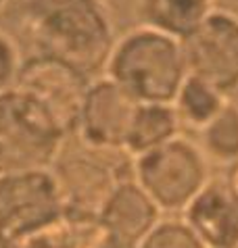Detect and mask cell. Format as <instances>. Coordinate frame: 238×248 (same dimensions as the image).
<instances>
[{
    "mask_svg": "<svg viewBox=\"0 0 238 248\" xmlns=\"http://www.w3.org/2000/svg\"><path fill=\"white\" fill-rule=\"evenodd\" d=\"M107 78L140 105H173L186 79L180 42L151 27H138L115 42Z\"/></svg>",
    "mask_w": 238,
    "mask_h": 248,
    "instance_id": "6da1fadb",
    "label": "cell"
},
{
    "mask_svg": "<svg viewBox=\"0 0 238 248\" xmlns=\"http://www.w3.org/2000/svg\"><path fill=\"white\" fill-rule=\"evenodd\" d=\"M30 38L36 54L59 61L88 79L107 69L115 46L109 17L99 2L30 19Z\"/></svg>",
    "mask_w": 238,
    "mask_h": 248,
    "instance_id": "7a4b0ae2",
    "label": "cell"
},
{
    "mask_svg": "<svg viewBox=\"0 0 238 248\" xmlns=\"http://www.w3.org/2000/svg\"><path fill=\"white\" fill-rule=\"evenodd\" d=\"M67 136L52 115L19 88L0 94V175L51 169Z\"/></svg>",
    "mask_w": 238,
    "mask_h": 248,
    "instance_id": "3957f363",
    "label": "cell"
},
{
    "mask_svg": "<svg viewBox=\"0 0 238 248\" xmlns=\"http://www.w3.org/2000/svg\"><path fill=\"white\" fill-rule=\"evenodd\" d=\"M132 180L161 213H182L209 182L207 158L197 144L176 136L132 158Z\"/></svg>",
    "mask_w": 238,
    "mask_h": 248,
    "instance_id": "277c9868",
    "label": "cell"
},
{
    "mask_svg": "<svg viewBox=\"0 0 238 248\" xmlns=\"http://www.w3.org/2000/svg\"><path fill=\"white\" fill-rule=\"evenodd\" d=\"M65 217L52 169L0 175V244L13 248Z\"/></svg>",
    "mask_w": 238,
    "mask_h": 248,
    "instance_id": "5b68a950",
    "label": "cell"
},
{
    "mask_svg": "<svg viewBox=\"0 0 238 248\" xmlns=\"http://www.w3.org/2000/svg\"><path fill=\"white\" fill-rule=\"evenodd\" d=\"M186 75L205 81L223 96L238 88V17L213 11L180 40Z\"/></svg>",
    "mask_w": 238,
    "mask_h": 248,
    "instance_id": "8992f818",
    "label": "cell"
},
{
    "mask_svg": "<svg viewBox=\"0 0 238 248\" xmlns=\"http://www.w3.org/2000/svg\"><path fill=\"white\" fill-rule=\"evenodd\" d=\"M107 153L90 150L59 156L52 165L57 177L65 217L71 219H99L101 209L123 180L132 175H119V169L104 161Z\"/></svg>",
    "mask_w": 238,
    "mask_h": 248,
    "instance_id": "52a82bcc",
    "label": "cell"
},
{
    "mask_svg": "<svg viewBox=\"0 0 238 248\" xmlns=\"http://www.w3.org/2000/svg\"><path fill=\"white\" fill-rule=\"evenodd\" d=\"M15 88L38 100L67 138L75 136L84 98L90 88L88 78L44 54H32L21 63Z\"/></svg>",
    "mask_w": 238,
    "mask_h": 248,
    "instance_id": "ba28073f",
    "label": "cell"
},
{
    "mask_svg": "<svg viewBox=\"0 0 238 248\" xmlns=\"http://www.w3.org/2000/svg\"><path fill=\"white\" fill-rule=\"evenodd\" d=\"M140 102L113 79L90 81L75 136L90 150L123 153Z\"/></svg>",
    "mask_w": 238,
    "mask_h": 248,
    "instance_id": "9c48e42d",
    "label": "cell"
},
{
    "mask_svg": "<svg viewBox=\"0 0 238 248\" xmlns=\"http://www.w3.org/2000/svg\"><path fill=\"white\" fill-rule=\"evenodd\" d=\"M182 219L207 248H238V192L228 177H209Z\"/></svg>",
    "mask_w": 238,
    "mask_h": 248,
    "instance_id": "30bf717a",
    "label": "cell"
},
{
    "mask_svg": "<svg viewBox=\"0 0 238 248\" xmlns=\"http://www.w3.org/2000/svg\"><path fill=\"white\" fill-rule=\"evenodd\" d=\"M159 221L161 211L132 177L117 186L99 213V223L115 248H136Z\"/></svg>",
    "mask_w": 238,
    "mask_h": 248,
    "instance_id": "8fae6325",
    "label": "cell"
},
{
    "mask_svg": "<svg viewBox=\"0 0 238 248\" xmlns=\"http://www.w3.org/2000/svg\"><path fill=\"white\" fill-rule=\"evenodd\" d=\"M213 2L215 0H136V6L144 27L180 42L215 11Z\"/></svg>",
    "mask_w": 238,
    "mask_h": 248,
    "instance_id": "7c38bea8",
    "label": "cell"
},
{
    "mask_svg": "<svg viewBox=\"0 0 238 248\" xmlns=\"http://www.w3.org/2000/svg\"><path fill=\"white\" fill-rule=\"evenodd\" d=\"M180 136V119L171 105H140L123 153L130 158Z\"/></svg>",
    "mask_w": 238,
    "mask_h": 248,
    "instance_id": "4fadbf2b",
    "label": "cell"
},
{
    "mask_svg": "<svg viewBox=\"0 0 238 248\" xmlns=\"http://www.w3.org/2000/svg\"><path fill=\"white\" fill-rule=\"evenodd\" d=\"M226 102V96L218 92L215 88L197 78L186 75L184 84H182L176 100H173V108L178 113L180 125H188L201 132L221 111V107Z\"/></svg>",
    "mask_w": 238,
    "mask_h": 248,
    "instance_id": "5bb4252c",
    "label": "cell"
},
{
    "mask_svg": "<svg viewBox=\"0 0 238 248\" xmlns=\"http://www.w3.org/2000/svg\"><path fill=\"white\" fill-rule=\"evenodd\" d=\"M199 134L205 158L215 163H238V105L226 102Z\"/></svg>",
    "mask_w": 238,
    "mask_h": 248,
    "instance_id": "9a60e30c",
    "label": "cell"
},
{
    "mask_svg": "<svg viewBox=\"0 0 238 248\" xmlns=\"http://www.w3.org/2000/svg\"><path fill=\"white\" fill-rule=\"evenodd\" d=\"M136 248H207L184 219H161Z\"/></svg>",
    "mask_w": 238,
    "mask_h": 248,
    "instance_id": "2e32d148",
    "label": "cell"
},
{
    "mask_svg": "<svg viewBox=\"0 0 238 248\" xmlns=\"http://www.w3.org/2000/svg\"><path fill=\"white\" fill-rule=\"evenodd\" d=\"M21 63L23 59H21L15 42L0 31V94L15 88Z\"/></svg>",
    "mask_w": 238,
    "mask_h": 248,
    "instance_id": "e0dca14e",
    "label": "cell"
},
{
    "mask_svg": "<svg viewBox=\"0 0 238 248\" xmlns=\"http://www.w3.org/2000/svg\"><path fill=\"white\" fill-rule=\"evenodd\" d=\"M21 2H23L27 21H30V19H40V17L51 15V13L69 9V6L88 4V2H99V0H21Z\"/></svg>",
    "mask_w": 238,
    "mask_h": 248,
    "instance_id": "ac0fdd59",
    "label": "cell"
},
{
    "mask_svg": "<svg viewBox=\"0 0 238 248\" xmlns=\"http://www.w3.org/2000/svg\"><path fill=\"white\" fill-rule=\"evenodd\" d=\"M228 180L232 182V186H234V188H236V192H238V163H236V167H234V171H232V173L228 175Z\"/></svg>",
    "mask_w": 238,
    "mask_h": 248,
    "instance_id": "d6986e66",
    "label": "cell"
},
{
    "mask_svg": "<svg viewBox=\"0 0 238 248\" xmlns=\"http://www.w3.org/2000/svg\"><path fill=\"white\" fill-rule=\"evenodd\" d=\"M4 2H6V0H0V11H2V6H4Z\"/></svg>",
    "mask_w": 238,
    "mask_h": 248,
    "instance_id": "ffe728a7",
    "label": "cell"
},
{
    "mask_svg": "<svg viewBox=\"0 0 238 248\" xmlns=\"http://www.w3.org/2000/svg\"><path fill=\"white\" fill-rule=\"evenodd\" d=\"M104 248H115V246H113V244H111V242H109V244H107V246H104Z\"/></svg>",
    "mask_w": 238,
    "mask_h": 248,
    "instance_id": "44dd1931",
    "label": "cell"
},
{
    "mask_svg": "<svg viewBox=\"0 0 238 248\" xmlns=\"http://www.w3.org/2000/svg\"><path fill=\"white\" fill-rule=\"evenodd\" d=\"M0 248H6V246H2V244H0Z\"/></svg>",
    "mask_w": 238,
    "mask_h": 248,
    "instance_id": "7402d4cb",
    "label": "cell"
}]
</instances>
